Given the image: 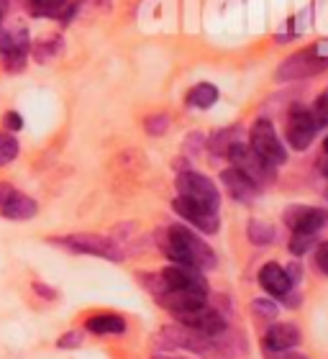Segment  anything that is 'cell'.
<instances>
[{"label": "cell", "instance_id": "obj_1", "mask_svg": "<svg viewBox=\"0 0 328 359\" xmlns=\"http://www.w3.org/2000/svg\"><path fill=\"white\" fill-rule=\"evenodd\" d=\"M157 241L164 257H170L175 264L193 267L198 272L216 267V252L185 226H170L164 233H159Z\"/></svg>", "mask_w": 328, "mask_h": 359}, {"label": "cell", "instance_id": "obj_2", "mask_svg": "<svg viewBox=\"0 0 328 359\" xmlns=\"http://www.w3.org/2000/svg\"><path fill=\"white\" fill-rule=\"evenodd\" d=\"M142 283L149 287L154 295H164V292H175V290H205L208 292V283L205 277L193 267H182V264H175V267H167L159 275H142Z\"/></svg>", "mask_w": 328, "mask_h": 359}, {"label": "cell", "instance_id": "obj_3", "mask_svg": "<svg viewBox=\"0 0 328 359\" xmlns=\"http://www.w3.org/2000/svg\"><path fill=\"white\" fill-rule=\"evenodd\" d=\"M159 349H187L198 354H216V337H203L187 326H164L157 331Z\"/></svg>", "mask_w": 328, "mask_h": 359}, {"label": "cell", "instance_id": "obj_4", "mask_svg": "<svg viewBox=\"0 0 328 359\" xmlns=\"http://www.w3.org/2000/svg\"><path fill=\"white\" fill-rule=\"evenodd\" d=\"M249 147L254 149L257 157H261L269 167H280L287 162V151H285L280 136L275 134V126L269 121H257L249 131Z\"/></svg>", "mask_w": 328, "mask_h": 359}, {"label": "cell", "instance_id": "obj_5", "mask_svg": "<svg viewBox=\"0 0 328 359\" xmlns=\"http://www.w3.org/2000/svg\"><path fill=\"white\" fill-rule=\"evenodd\" d=\"M175 185H177L179 198H185V201H190V203H198V205H203V208L216 210V213H218L221 195H218V187L213 185L205 175L190 172V170H187V172L177 175Z\"/></svg>", "mask_w": 328, "mask_h": 359}, {"label": "cell", "instance_id": "obj_6", "mask_svg": "<svg viewBox=\"0 0 328 359\" xmlns=\"http://www.w3.org/2000/svg\"><path fill=\"white\" fill-rule=\"evenodd\" d=\"M228 159H231L233 170H239L244 177L252 180L259 190L264 185H269V182H275V170H272L261 157H257L252 147H246V144H231V147H228Z\"/></svg>", "mask_w": 328, "mask_h": 359}, {"label": "cell", "instance_id": "obj_7", "mask_svg": "<svg viewBox=\"0 0 328 359\" xmlns=\"http://www.w3.org/2000/svg\"><path fill=\"white\" fill-rule=\"evenodd\" d=\"M315 131H318V123H315L313 111L306 105H292L287 113V123H285V134L292 149H308L315 139Z\"/></svg>", "mask_w": 328, "mask_h": 359}, {"label": "cell", "instance_id": "obj_8", "mask_svg": "<svg viewBox=\"0 0 328 359\" xmlns=\"http://www.w3.org/2000/svg\"><path fill=\"white\" fill-rule=\"evenodd\" d=\"M60 244H64V247L77 252V255H93L100 257V259H111V262H121L123 259L118 247L108 236H97V233H69V236H62Z\"/></svg>", "mask_w": 328, "mask_h": 359}, {"label": "cell", "instance_id": "obj_9", "mask_svg": "<svg viewBox=\"0 0 328 359\" xmlns=\"http://www.w3.org/2000/svg\"><path fill=\"white\" fill-rule=\"evenodd\" d=\"M36 210L39 205L34 198L15 190L8 182H0V216L8 218V221H29V218L36 216Z\"/></svg>", "mask_w": 328, "mask_h": 359}, {"label": "cell", "instance_id": "obj_10", "mask_svg": "<svg viewBox=\"0 0 328 359\" xmlns=\"http://www.w3.org/2000/svg\"><path fill=\"white\" fill-rule=\"evenodd\" d=\"M285 224L292 233H318L328 224V210L313 205H292L285 210Z\"/></svg>", "mask_w": 328, "mask_h": 359}, {"label": "cell", "instance_id": "obj_11", "mask_svg": "<svg viewBox=\"0 0 328 359\" xmlns=\"http://www.w3.org/2000/svg\"><path fill=\"white\" fill-rule=\"evenodd\" d=\"M177 321L187 329L198 331L203 337H221L226 331V318L218 311H213L210 306H203V308H195L190 313H182L177 316Z\"/></svg>", "mask_w": 328, "mask_h": 359}, {"label": "cell", "instance_id": "obj_12", "mask_svg": "<svg viewBox=\"0 0 328 359\" xmlns=\"http://www.w3.org/2000/svg\"><path fill=\"white\" fill-rule=\"evenodd\" d=\"M328 67L326 57H318L315 49H306V52L295 54L290 60L285 62L280 67V80H298V77H308V75H318Z\"/></svg>", "mask_w": 328, "mask_h": 359}, {"label": "cell", "instance_id": "obj_13", "mask_svg": "<svg viewBox=\"0 0 328 359\" xmlns=\"http://www.w3.org/2000/svg\"><path fill=\"white\" fill-rule=\"evenodd\" d=\"M157 303L162 308H167L175 318L182 313H190L195 308L208 306V292L205 290H175V292H164L159 295Z\"/></svg>", "mask_w": 328, "mask_h": 359}, {"label": "cell", "instance_id": "obj_14", "mask_svg": "<svg viewBox=\"0 0 328 359\" xmlns=\"http://www.w3.org/2000/svg\"><path fill=\"white\" fill-rule=\"evenodd\" d=\"M172 208L177 210V216L185 218L187 224H193L195 229H200V231H205V233H216L218 231V213H216V210L203 208V205L185 201V198H179V195L175 198Z\"/></svg>", "mask_w": 328, "mask_h": 359}, {"label": "cell", "instance_id": "obj_15", "mask_svg": "<svg viewBox=\"0 0 328 359\" xmlns=\"http://www.w3.org/2000/svg\"><path fill=\"white\" fill-rule=\"evenodd\" d=\"M259 285L269 292V295H275V298H285L292 287L287 272L275 262L264 264V267L259 269Z\"/></svg>", "mask_w": 328, "mask_h": 359}, {"label": "cell", "instance_id": "obj_16", "mask_svg": "<svg viewBox=\"0 0 328 359\" xmlns=\"http://www.w3.org/2000/svg\"><path fill=\"white\" fill-rule=\"evenodd\" d=\"M300 344V331L292 323H275L264 337V346L269 352H287Z\"/></svg>", "mask_w": 328, "mask_h": 359}, {"label": "cell", "instance_id": "obj_17", "mask_svg": "<svg viewBox=\"0 0 328 359\" xmlns=\"http://www.w3.org/2000/svg\"><path fill=\"white\" fill-rule=\"evenodd\" d=\"M221 180H224V185H226V190H228V195H233L236 201L252 203L254 198H257V193H259V187L254 185L249 177H244L239 170H233V167L224 170V172H221Z\"/></svg>", "mask_w": 328, "mask_h": 359}, {"label": "cell", "instance_id": "obj_18", "mask_svg": "<svg viewBox=\"0 0 328 359\" xmlns=\"http://www.w3.org/2000/svg\"><path fill=\"white\" fill-rule=\"evenodd\" d=\"M88 331L90 334H97V337H105V334H123L126 331V321L123 316L118 313H95L88 318Z\"/></svg>", "mask_w": 328, "mask_h": 359}, {"label": "cell", "instance_id": "obj_19", "mask_svg": "<svg viewBox=\"0 0 328 359\" xmlns=\"http://www.w3.org/2000/svg\"><path fill=\"white\" fill-rule=\"evenodd\" d=\"M216 100H218V88L210 83L195 85V88L187 93V103L195 105V108H210Z\"/></svg>", "mask_w": 328, "mask_h": 359}, {"label": "cell", "instance_id": "obj_20", "mask_svg": "<svg viewBox=\"0 0 328 359\" xmlns=\"http://www.w3.org/2000/svg\"><path fill=\"white\" fill-rule=\"evenodd\" d=\"M18 151H21V147H18L13 134H0V167L11 165L18 157Z\"/></svg>", "mask_w": 328, "mask_h": 359}, {"label": "cell", "instance_id": "obj_21", "mask_svg": "<svg viewBox=\"0 0 328 359\" xmlns=\"http://www.w3.org/2000/svg\"><path fill=\"white\" fill-rule=\"evenodd\" d=\"M249 236H252L254 244H269L272 236H275V231H272V226L252 221V224H249Z\"/></svg>", "mask_w": 328, "mask_h": 359}, {"label": "cell", "instance_id": "obj_22", "mask_svg": "<svg viewBox=\"0 0 328 359\" xmlns=\"http://www.w3.org/2000/svg\"><path fill=\"white\" fill-rule=\"evenodd\" d=\"M29 6L39 15H54L64 8V0H29Z\"/></svg>", "mask_w": 328, "mask_h": 359}, {"label": "cell", "instance_id": "obj_23", "mask_svg": "<svg viewBox=\"0 0 328 359\" xmlns=\"http://www.w3.org/2000/svg\"><path fill=\"white\" fill-rule=\"evenodd\" d=\"M313 116H315V123H318V126H328V88L323 90L321 95H318V100H315Z\"/></svg>", "mask_w": 328, "mask_h": 359}, {"label": "cell", "instance_id": "obj_24", "mask_svg": "<svg viewBox=\"0 0 328 359\" xmlns=\"http://www.w3.org/2000/svg\"><path fill=\"white\" fill-rule=\"evenodd\" d=\"M315 241V233H292V241H290V249L292 255H306L308 247Z\"/></svg>", "mask_w": 328, "mask_h": 359}, {"label": "cell", "instance_id": "obj_25", "mask_svg": "<svg viewBox=\"0 0 328 359\" xmlns=\"http://www.w3.org/2000/svg\"><path fill=\"white\" fill-rule=\"evenodd\" d=\"M57 346H60V349H77V346H82V331H67V334L57 341Z\"/></svg>", "mask_w": 328, "mask_h": 359}, {"label": "cell", "instance_id": "obj_26", "mask_svg": "<svg viewBox=\"0 0 328 359\" xmlns=\"http://www.w3.org/2000/svg\"><path fill=\"white\" fill-rule=\"evenodd\" d=\"M252 308H254V313H259L261 318H267V321L277 318V306H275V303H267V300H257Z\"/></svg>", "mask_w": 328, "mask_h": 359}, {"label": "cell", "instance_id": "obj_27", "mask_svg": "<svg viewBox=\"0 0 328 359\" xmlns=\"http://www.w3.org/2000/svg\"><path fill=\"white\" fill-rule=\"evenodd\" d=\"M167 126H170L167 116H154V118H146V131H149L151 136L164 134V128H167Z\"/></svg>", "mask_w": 328, "mask_h": 359}, {"label": "cell", "instance_id": "obj_28", "mask_svg": "<svg viewBox=\"0 0 328 359\" xmlns=\"http://www.w3.org/2000/svg\"><path fill=\"white\" fill-rule=\"evenodd\" d=\"M315 264H318L323 275H328V241H323L321 247L315 249Z\"/></svg>", "mask_w": 328, "mask_h": 359}, {"label": "cell", "instance_id": "obj_29", "mask_svg": "<svg viewBox=\"0 0 328 359\" xmlns=\"http://www.w3.org/2000/svg\"><path fill=\"white\" fill-rule=\"evenodd\" d=\"M6 126L11 128V131H21V126H23L21 116H18L15 111H11V113L6 116Z\"/></svg>", "mask_w": 328, "mask_h": 359}, {"label": "cell", "instance_id": "obj_30", "mask_svg": "<svg viewBox=\"0 0 328 359\" xmlns=\"http://www.w3.org/2000/svg\"><path fill=\"white\" fill-rule=\"evenodd\" d=\"M34 287H36V292H41V295H46V298H49V300H52L54 295H57V292L49 290V287H44V285H34Z\"/></svg>", "mask_w": 328, "mask_h": 359}, {"label": "cell", "instance_id": "obj_31", "mask_svg": "<svg viewBox=\"0 0 328 359\" xmlns=\"http://www.w3.org/2000/svg\"><path fill=\"white\" fill-rule=\"evenodd\" d=\"M154 359H185V357H172V354H154Z\"/></svg>", "mask_w": 328, "mask_h": 359}, {"label": "cell", "instance_id": "obj_32", "mask_svg": "<svg viewBox=\"0 0 328 359\" xmlns=\"http://www.w3.org/2000/svg\"><path fill=\"white\" fill-rule=\"evenodd\" d=\"M323 154L328 157V136H326V142H323Z\"/></svg>", "mask_w": 328, "mask_h": 359}, {"label": "cell", "instance_id": "obj_33", "mask_svg": "<svg viewBox=\"0 0 328 359\" xmlns=\"http://www.w3.org/2000/svg\"><path fill=\"white\" fill-rule=\"evenodd\" d=\"M287 359H306V357H287Z\"/></svg>", "mask_w": 328, "mask_h": 359}]
</instances>
